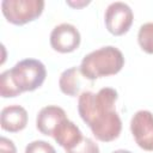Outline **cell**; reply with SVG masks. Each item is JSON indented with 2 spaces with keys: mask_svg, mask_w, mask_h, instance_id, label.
Instances as JSON below:
<instances>
[{
  "mask_svg": "<svg viewBox=\"0 0 153 153\" xmlns=\"http://www.w3.org/2000/svg\"><path fill=\"white\" fill-rule=\"evenodd\" d=\"M44 10L43 0H4L1 11L4 17L14 25H24L37 19Z\"/></svg>",
  "mask_w": 153,
  "mask_h": 153,
  "instance_id": "cell-4",
  "label": "cell"
},
{
  "mask_svg": "<svg viewBox=\"0 0 153 153\" xmlns=\"http://www.w3.org/2000/svg\"><path fill=\"white\" fill-rule=\"evenodd\" d=\"M80 32L69 23H61L56 25L50 32V45L54 50L66 54L72 53L80 45Z\"/></svg>",
  "mask_w": 153,
  "mask_h": 153,
  "instance_id": "cell-7",
  "label": "cell"
},
{
  "mask_svg": "<svg viewBox=\"0 0 153 153\" xmlns=\"http://www.w3.org/2000/svg\"><path fill=\"white\" fill-rule=\"evenodd\" d=\"M16 87L23 92H31L41 87L47 76V69L42 61L24 59L8 69Z\"/></svg>",
  "mask_w": 153,
  "mask_h": 153,
  "instance_id": "cell-3",
  "label": "cell"
},
{
  "mask_svg": "<svg viewBox=\"0 0 153 153\" xmlns=\"http://www.w3.org/2000/svg\"><path fill=\"white\" fill-rule=\"evenodd\" d=\"M123 66L124 56L122 51L114 45H106L85 55L79 67L85 79L96 80L117 74Z\"/></svg>",
  "mask_w": 153,
  "mask_h": 153,
  "instance_id": "cell-2",
  "label": "cell"
},
{
  "mask_svg": "<svg viewBox=\"0 0 153 153\" xmlns=\"http://www.w3.org/2000/svg\"><path fill=\"white\" fill-rule=\"evenodd\" d=\"M25 153H56L53 145L44 140H35L26 145Z\"/></svg>",
  "mask_w": 153,
  "mask_h": 153,
  "instance_id": "cell-15",
  "label": "cell"
},
{
  "mask_svg": "<svg viewBox=\"0 0 153 153\" xmlns=\"http://www.w3.org/2000/svg\"><path fill=\"white\" fill-rule=\"evenodd\" d=\"M117 99L118 93L111 87H103L97 93L84 91L79 94V115L99 141L110 142L121 134L122 121L115 109Z\"/></svg>",
  "mask_w": 153,
  "mask_h": 153,
  "instance_id": "cell-1",
  "label": "cell"
},
{
  "mask_svg": "<svg viewBox=\"0 0 153 153\" xmlns=\"http://www.w3.org/2000/svg\"><path fill=\"white\" fill-rule=\"evenodd\" d=\"M137 42L145 53L153 54V23H145L140 26L137 32Z\"/></svg>",
  "mask_w": 153,
  "mask_h": 153,
  "instance_id": "cell-12",
  "label": "cell"
},
{
  "mask_svg": "<svg viewBox=\"0 0 153 153\" xmlns=\"http://www.w3.org/2000/svg\"><path fill=\"white\" fill-rule=\"evenodd\" d=\"M81 76L84 75L80 72V67L74 66L65 69L59 78V87L61 92L71 97H76L82 86Z\"/></svg>",
  "mask_w": 153,
  "mask_h": 153,
  "instance_id": "cell-11",
  "label": "cell"
},
{
  "mask_svg": "<svg viewBox=\"0 0 153 153\" xmlns=\"http://www.w3.org/2000/svg\"><path fill=\"white\" fill-rule=\"evenodd\" d=\"M112 153H133V152H130V151H128V149H116V151H114Z\"/></svg>",
  "mask_w": 153,
  "mask_h": 153,
  "instance_id": "cell-18",
  "label": "cell"
},
{
  "mask_svg": "<svg viewBox=\"0 0 153 153\" xmlns=\"http://www.w3.org/2000/svg\"><path fill=\"white\" fill-rule=\"evenodd\" d=\"M27 124V111L18 104L5 106L0 114V126L5 131L18 133Z\"/></svg>",
  "mask_w": 153,
  "mask_h": 153,
  "instance_id": "cell-9",
  "label": "cell"
},
{
  "mask_svg": "<svg viewBox=\"0 0 153 153\" xmlns=\"http://www.w3.org/2000/svg\"><path fill=\"white\" fill-rule=\"evenodd\" d=\"M130 131L140 148L153 151V114L151 111H136L130 120Z\"/></svg>",
  "mask_w": 153,
  "mask_h": 153,
  "instance_id": "cell-6",
  "label": "cell"
},
{
  "mask_svg": "<svg viewBox=\"0 0 153 153\" xmlns=\"http://www.w3.org/2000/svg\"><path fill=\"white\" fill-rule=\"evenodd\" d=\"M67 118L66 111L57 105H47L42 108L36 117L37 129L47 136H53L57 126Z\"/></svg>",
  "mask_w": 153,
  "mask_h": 153,
  "instance_id": "cell-8",
  "label": "cell"
},
{
  "mask_svg": "<svg viewBox=\"0 0 153 153\" xmlns=\"http://www.w3.org/2000/svg\"><path fill=\"white\" fill-rule=\"evenodd\" d=\"M53 137L66 151L74 148L84 139L82 133L79 129V127L68 118H65L57 126V128L55 129L53 134Z\"/></svg>",
  "mask_w": 153,
  "mask_h": 153,
  "instance_id": "cell-10",
  "label": "cell"
},
{
  "mask_svg": "<svg viewBox=\"0 0 153 153\" xmlns=\"http://www.w3.org/2000/svg\"><path fill=\"white\" fill-rule=\"evenodd\" d=\"M134 14L128 4L122 1L111 2L104 13V22L108 31L114 36H122L130 29Z\"/></svg>",
  "mask_w": 153,
  "mask_h": 153,
  "instance_id": "cell-5",
  "label": "cell"
},
{
  "mask_svg": "<svg viewBox=\"0 0 153 153\" xmlns=\"http://www.w3.org/2000/svg\"><path fill=\"white\" fill-rule=\"evenodd\" d=\"M0 153H17V148L13 141L5 136H1L0 137Z\"/></svg>",
  "mask_w": 153,
  "mask_h": 153,
  "instance_id": "cell-16",
  "label": "cell"
},
{
  "mask_svg": "<svg viewBox=\"0 0 153 153\" xmlns=\"http://www.w3.org/2000/svg\"><path fill=\"white\" fill-rule=\"evenodd\" d=\"M22 92L16 87L14 82L11 79L8 69L4 71L0 74V96L2 98H12L19 96Z\"/></svg>",
  "mask_w": 153,
  "mask_h": 153,
  "instance_id": "cell-13",
  "label": "cell"
},
{
  "mask_svg": "<svg viewBox=\"0 0 153 153\" xmlns=\"http://www.w3.org/2000/svg\"><path fill=\"white\" fill-rule=\"evenodd\" d=\"M67 5L74 7V8H80V7H84L86 5L90 4V0H79V1H73V0H67L66 1Z\"/></svg>",
  "mask_w": 153,
  "mask_h": 153,
  "instance_id": "cell-17",
  "label": "cell"
},
{
  "mask_svg": "<svg viewBox=\"0 0 153 153\" xmlns=\"http://www.w3.org/2000/svg\"><path fill=\"white\" fill-rule=\"evenodd\" d=\"M66 153H99V147L92 139L84 137L80 143H78L74 148L66 151Z\"/></svg>",
  "mask_w": 153,
  "mask_h": 153,
  "instance_id": "cell-14",
  "label": "cell"
}]
</instances>
